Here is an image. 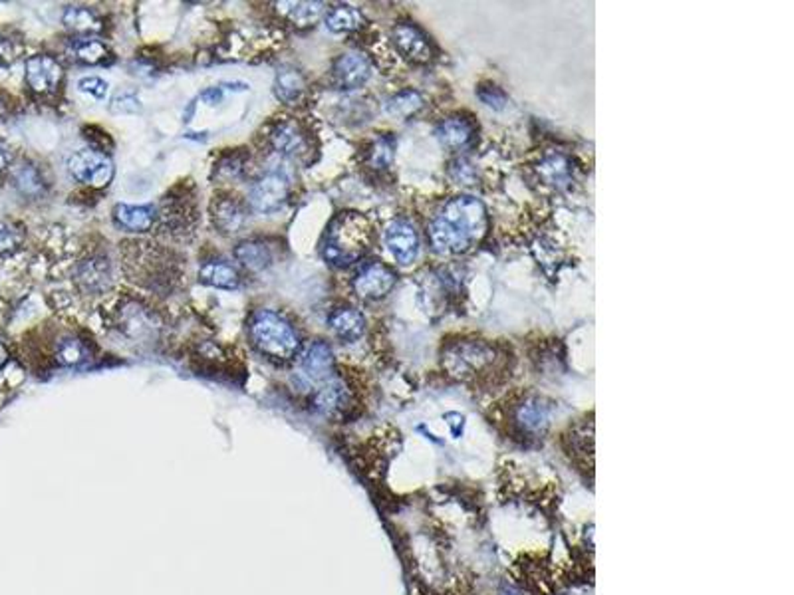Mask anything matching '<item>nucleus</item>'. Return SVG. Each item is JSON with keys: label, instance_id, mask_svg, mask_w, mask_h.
Masks as SVG:
<instances>
[{"label": "nucleus", "instance_id": "obj_1", "mask_svg": "<svg viewBox=\"0 0 794 595\" xmlns=\"http://www.w3.org/2000/svg\"><path fill=\"white\" fill-rule=\"evenodd\" d=\"M487 231V211L475 197H455L445 203L430 223V240L435 252L461 255L475 247Z\"/></svg>", "mask_w": 794, "mask_h": 595}, {"label": "nucleus", "instance_id": "obj_2", "mask_svg": "<svg viewBox=\"0 0 794 595\" xmlns=\"http://www.w3.org/2000/svg\"><path fill=\"white\" fill-rule=\"evenodd\" d=\"M373 231L368 218L360 213H342L330 223L322 257L332 266H348L370 250Z\"/></svg>", "mask_w": 794, "mask_h": 595}, {"label": "nucleus", "instance_id": "obj_3", "mask_svg": "<svg viewBox=\"0 0 794 595\" xmlns=\"http://www.w3.org/2000/svg\"><path fill=\"white\" fill-rule=\"evenodd\" d=\"M249 336L260 354L276 362H291L300 352V339L281 314L257 310L249 322Z\"/></svg>", "mask_w": 794, "mask_h": 595}, {"label": "nucleus", "instance_id": "obj_4", "mask_svg": "<svg viewBox=\"0 0 794 595\" xmlns=\"http://www.w3.org/2000/svg\"><path fill=\"white\" fill-rule=\"evenodd\" d=\"M496 362V349L487 339L451 341L443 349V367L459 379H471L491 370Z\"/></svg>", "mask_w": 794, "mask_h": 595}, {"label": "nucleus", "instance_id": "obj_5", "mask_svg": "<svg viewBox=\"0 0 794 595\" xmlns=\"http://www.w3.org/2000/svg\"><path fill=\"white\" fill-rule=\"evenodd\" d=\"M68 171L78 183L84 185L102 189L108 187L113 179V161L106 153L95 151V149H84L78 151L68 161Z\"/></svg>", "mask_w": 794, "mask_h": 595}, {"label": "nucleus", "instance_id": "obj_6", "mask_svg": "<svg viewBox=\"0 0 794 595\" xmlns=\"http://www.w3.org/2000/svg\"><path fill=\"white\" fill-rule=\"evenodd\" d=\"M288 192H291V181H288L286 175L281 171H270L250 187L249 200L257 211L270 213L284 203Z\"/></svg>", "mask_w": 794, "mask_h": 595}, {"label": "nucleus", "instance_id": "obj_7", "mask_svg": "<svg viewBox=\"0 0 794 595\" xmlns=\"http://www.w3.org/2000/svg\"><path fill=\"white\" fill-rule=\"evenodd\" d=\"M396 284L394 270L381 262H368L354 278V290L365 300H380Z\"/></svg>", "mask_w": 794, "mask_h": 595}, {"label": "nucleus", "instance_id": "obj_8", "mask_svg": "<svg viewBox=\"0 0 794 595\" xmlns=\"http://www.w3.org/2000/svg\"><path fill=\"white\" fill-rule=\"evenodd\" d=\"M372 76V62L362 52H346L340 56L334 68H332V77L340 90H356L362 87Z\"/></svg>", "mask_w": 794, "mask_h": 595}, {"label": "nucleus", "instance_id": "obj_9", "mask_svg": "<svg viewBox=\"0 0 794 595\" xmlns=\"http://www.w3.org/2000/svg\"><path fill=\"white\" fill-rule=\"evenodd\" d=\"M26 82L37 94H54L62 82V66L48 54H37L26 60Z\"/></svg>", "mask_w": 794, "mask_h": 595}, {"label": "nucleus", "instance_id": "obj_10", "mask_svg": "<svg viewBox=\"0 0 794 595\" xmlns=\"http://www.w3.org/2000/svg\"><path fill=\"white\" fill-rule=\"evenodd\" d=\"M270 143H273L276 153L292 157V159H302L310 153V139L307 131L291 119L278 121L274 129L270 131Z\"/></svg>", "mask_w": 794, "mask_h": 595}, {"label": "nucleus", "instance_id": "obj_11", "mask_svg": "<svg viewBox=\"0 0 794 595\" xmlns=\"http://www.w3.org/2000/svg\"><path fill=\"white\" fill-rule=\"evenodd\" d=\"M386 244L399 265H412L420 252V239L412 223L394 221L386 231Z\"/></svg>", "mask_w": 794, "mask_h": 595}, {"label": "nucleus", "instance_id": "obj_12", "mask_svg": "<svg viewBox=\"0 0 794 595\" xmlns=\"http://www.w3.org/2000/svg\"><path fill=\"white\" fill-rule=\"evenodd\" d=\"M302 371L314 383H324L334 378V354L322 339H314L302 352Z\"/></svg>", "mask_w": 794, "mask_h": 595}, {"label": "nucleus", "instance_id": "obj_13", "mask_svg": "<svg viewBox=\"0 0 794 595\" xmlns=\"http://www.w3.org/2000/svg\"><path fill=\"white\" fill-rule=\"evenodd\" d=\"M394 42L401 54L415 64H425L431 60V44L415 24H397L394 29Z\"/></svg>", "mask_w": 794, "mask_h": 595}, {"label": "nucleus", "instance_id": "obj_14", "mask_svg": "<svg viewBox=\"0 0 794 595\" xmlns=\"http://www.w3.org/2000/svg\"><path fill=\"white\" fill-rule=\"evenodd\" d=\"M548 413H551V407L544 403V399L528 397L514 409L512 423L519 427L522 435L540 433L548 425Z\"/></svg>", "mask_w": 794, "mask_h": 595}, {"label": "nucleus", "instance_id": "obj_15", "mask_svg": "<svg viewBox=\"0 0 794 595\" xmlns=\"http://www.w3.org/2000/svg\"><path fill=\"white\" fill-rule=\"evenodd\" d=\"M350 403V391H348L346 383L338 378H332L322 383V387L314 395V409L322 415H336Z\"/></svg>", "mask_w": 794, "mask_h": 595}, {"label": "nucleus", "instance_id": "obj_16", "mask_svg": "<svg viewBox=\"0 0 794 595\" xmlns=\"http://www.w3.org/2000/svg\"><path fill=\"white\" fill-rule=\"evenodd\" d=\"M438 139L443 147L451 149V151H461V149H465L473 143L475 127L469 119L461 118V116L449 118L439 124Z\"/></svg>", "mask_w": 794, "mask_h": 595}, {"label": "nucleus", "instance_id": "obj_17", "mask_svg": "<svg viewBox=\"0 0 794 595\" xmlns=\"http://www.w3.org/2000/svg\"><path fill=\"white\" fill-rule=\"evenodd\" d=\"M213 221L221 232L234 234L242 229L244 223H247V211H244L241 200L233 197H223L219 200H215Z\"/></svg>", "mask_w": 794, "mask_h": 595}, {"label": "nucleus", "instance_id": "obj_18", "mask_svg": "<svg viewBox=\"0 0 794 595\" xmlns=\"http://www.w3.org/2000/svg\"><path fill=\"white\" fill-rule=\"evenodd\" d=\"M328 323L340 339L356 341L362 338L365 330V318L360 310L356 308H338L330 314Z\"/></svg>", "mask_w": 794, "mask_h": 595}, {"label": "nucleus", "instance_id": "obj_19", "mask_svg": "<svg viewBox=\"0 0 794 595\" xmlns=\"http://www.w3.org/2000/svg\"><path fill=\"white\" fill-rule=\"evenodd\" d=\"M113 218L121 229L145 232L155 221V208L151 205H118L113 208Z\"/></svg>", "mask_w": 794, "mask_h": 595}, {"label": "nucleus", "instance_id": "obj_20", "mask_svg": "<svg viewBox=\"0 0 794 595\" xmlns=\"http://www.w3.org/2000/svg\"><path fill=\"white\" fill-rule=\"evenodd\" d=\"M536 173H538V177L546 183V185L562 189V187H569L572 181V163L569 157H564L561 153H553V155H546L544 159H540Z\"/></svg>", "mask_w": 794, "mask_h": 595}, {"label": "nucleus", "instance_id": "obj_21", "mask_svg": "<svg viewBox=\"0 0 794 595\" xmlns=\"http://www.w3.org/2000/svg\"><path fill=\"white\" fill-rule=\"evenodd\" d=\"M199 280L207 286L221 288V290H234L239 286L237 268L225 260H209L199 270Z\"/></svg>", "mask_w": 794, "mask_h": 595}, {"label": "nucleus", "instance_id": "obj_22", "mask_svg": "<svg viewBox=\"0 0 794 595\" xmlns=\"http://www.w3.org/2000/svg\"><path fill=\"white\" fill-rule=\"evenodd\" d=\"M274 90L278 100H282L288 106H294L302 100V95L307 94V82H304L302 74L294 68H282L276 76Z\"/></svg>", "mask_w": 794, "mask_h": 595}, {"label": "nucleus", "instance_id": "obj_23", "mask_svg": "<svg viewBox=\"0 0 794 595\" xmlns=\"http://www.w3.org/2000/svg\"><path fill=\"white\" fill-rule=\"evenodd\" d=\"M78 280L88 292H102L110 284V266L103 260H86L78 270Z\"/></svg>", "mask_w": 794, "mask_h": 595}, {"label": "nucleus", "instance_id": "obj_24", "mask_svg": "<svg viewBox=\"0 0 794 595\" xmlns=\"http://www.w3.org/2000/svg\"><path fill=\"white\" fill-rule=\"evenodd\" d=\"M276 6L278 12L296 26H312L324 12V4L320 3H281Z\"/></svg>", "mask_w": 794, "mask_h": 595}, {"label": "nucleus", "instance_id": "obj_25", "mask_svg": "<svg viewBox=\"0 0 794 595\" xmlns=\"http://www.w3.org/2000/svg\"><path fill=\"white\" fill-rule=\"evenodd\" d=\"M364 24V16L354 6L340 4L326 12V26L332 32H352Z\"/></svg>", "mask_w": 794, "mask_h": 595}, {"label": "nucleus", "instance_id": "obj_26", "mask_svg": "<svg viewBox=\"0 0 794 595\" xmlns=\"http://www.w3.org/2000/svg\"><path fill=\"white\" fill-rule=\"evenodd\" d=\"M234 257H237V260L242 262V265L249 270H263L270 265V262H273L268 247L266 244H260V242L239 244L237 250H234Z\"/></svg>", "mask_w": 794, "mask_h": 595}, {"label": "nucleus", "instance_id": "obj_27", "mask_svg": "<svg viewBox=\"0 0 794 595\" xmlns=\"http://www.w3.org/2000/svg\"><path fill=\"white\" fill-rule=\"evenodd\" d=\"M72 54L82 64H102L108 58L110 50L98 38H80L72 44Z\"/></svg>", "mask_w": 794, "mask_h": 595}, {"label": "nucleus", "instance_id": "obj_28", "mask_svg": "<svg viewBox=\"0 0 794 595\" xmlns=\"http://www.w3.org/2000/svg\"><path fill=\"white\" fill-rule=\"evenodd\" d=\"M64 24L78 32H98L102 29L98 16L84 6H70L64 12Z\"/></svg>", "mask_w": 794, "mask_h": 595}, {"label": "nucleus", "instance_id": "obj_29", "mask_svg": "<svg viewBox=\"0 0 794 595\" xmlns=\"http://www.w3.org/2000/svg\"><path fill=\"white\" fill-rule=\"evenodd\" d=\"M88 360V347H86L80 339L76 338H64L58 341L56 346V362L62 365H80Z\"/></svg>", "mask_w": 794, "mask_h": 595}, {"label": "nucleus", "instance_id": "obj_30", "mask_svg": "<svg viewBox=\"0 0 794 595\" xmlns=\"http://www.w3.org/2000/svg\"><path fill=\"white\" fill-rule=\"evenodd\" d=\"M422 103H423L422 95L417 92H413V90L401 92L388 102V113L389 116H396V118H409L422 108Z\"/></svg>", "mask_w": 794, "mask_h": 595}, {"label": "nucleus", "instance_id": "obj_31", "mask_svg": "<svg viewBox=\"0 0 794 595\" xmlns=\"http://www.w3.org/2000/svg\"><path fill=\"white\" fill-rule=\"evenodd\" d=\"M394 161V137H378L372 145L370 165L373 169H388Z\"/></svg>", "mask_w": 794, "mask_h": 595}, {"label": "nucleus", "instance_id": "obj_32", "mask_svg": "<svg viewBox=\"0 0 794 595\" xmlns=\"http://www.w3.org/2000/svg\"><path fill=\"white\" fill-rule=\"evenodd\" d=\"M477 94H479V98H481L483 103H487L488 108L501 110L504 103H507V94H504L499 86H493V84L481 86V87H479Z\"/></svg>", "mask_w": 794, "mask_h": 595}, {"label": "nucleus", "instance_id": "obj_33", "mask_svg": "<svg viewBox=\"0 0 794 595\" xmlns=\"http://www.w3.org/2000/svg\"><path fill=\"white\" fill-rule=\"evenodd\" d=\"M40 183L42 181L38 177V173L32 167H24L19 171V175H16V185H19V189L22 192H26V195H32V192L40 191V187H42Z\"/></svg>", "mask_w": 794, "mask_h": 595}, {"label": "nucleus", "instance_id": "obj_34", "mask_svg": "<svg viewBox=\"0 0 794 595\" xmlns=\"http://www.w3.org/2000/svg\"><path fill=\"white\" fill-rule=\"evenodd\" d=\"M78 87H80V92L94 95L95 100H103V98H106V94H108V84L103 82L102 77H98V76L82 77V80L78 82Z\"/></svg>", "mask_w": 794, "mask_h": 595}, {"label": "nucleus", "instance_id": "obj_35", "mask_svg": "<svg viewBox=\"0 0 794 595\" xmlns=\"http://www.w3.org/2000/svg\"><path fill=\"white\" fill-rule=\"evenodd\" d=\"M20 236L14 229H11L8 224L0 223V252H11L16 247H19Z\"/></svg>", "mask_w": 794, "mask_h": 595}, {"label": "nucleus", "instance_id": "obj_36", "mask_svg": "<svg viewBox=\"0 0 794 595\" xmlns=\"http://www.w3.org/2000/svg\"><path fill=\"white\" fill-rule=\"evenodd\" d=\"M6 362H8V349L3 341H0V370L6 365Z\"/></svg>", "mask_w": 794, "mask_h": 595}, {"label": "nucleus", "instance_id": "obj_37", "mask_svg": "<svg viewBox=\"0 0 794 595\" xmlns=\"http://www.w3.org/2000/svg\"><path fill=\"white\" fill-rule=\"evenodd\" d=\"M4 167H6V155H4L3 149H0V171H3Z\"/></svg>", "mask_w": 794, "mask_h": 595}, {"label": "nucleus", "instance_id": "obj_38", "mask_svg": "<svg viewBox=\"0 0 794 595\" xmlns=\"http://www.w3.org/2000/svg\"><path fill=\"white\" fill-rule=\"evenodd\" d=\"M3 116H4V108H3V103H0V119H3Z\"/></svg>", "mask_w": 794, "mask_h": 595}]
</instances>
